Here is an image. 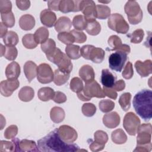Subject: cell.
<instances>
[{
	"label": "cell",
	"mask_w": 152,
	"mask_h": 152,
	"mask_svg": "<svg viewBox=\"0 0 152 152\" xmlns=\"http://www.w3.org/2000/svg\"><path fill=\"white\" fill-rule=\"evenodd\" d=\"M37 147L39 151L43 152H74L82 150L76 144L63 141L58 133L57 128L38 140Z\"/></svg>",
	"instance_id": "cell-1"
},
{
	"label": "cell",
	"mask_w": 152,
	"mask_h": 152,
	"mask_svg": "<svg viewBox=\"0 0 152 152\" xmlns=\"http://www.w3.org/2000/svg\"><path fill=\"white\" fill-rule=\"evenodd\" d=\"M133 106L136 113L145 121L152 117V91L144 89L138 92L134 97Z\"/></svg>",
	"instance_id": "cell-2"
},
{
	"label": "cell",
	"mask_w": 152,
	"mask_h": 152,
	"mask_svg": "<svg viewBox=\"0 0 152 152\" xmlns=\"http://www.w3.org/2000/svg\"><path fill=\"white\" fill-rule=\"evenodd\" d=\"M105 96L103 89L95 80L86 83L83 90L77 93V97L82 101L90 100L92 97L104 98Z\"/></svg>",
	"instance_id": "cell-3"
},
{
	"label": "cell",
	"mask_w": 152,
	"mask_h": 152,
	"mask_svg": "<svg viewBox=\"0 0 152 152\" xmlns=\"http://www.w3.org/2000/svg\"><path fill=\"white\" fill-rule=\"evenodd\" d=\"M124 10L127 15L129 22L131 24H137L142 19V11L138 3L135 1H128L124 7Z\"/></svg>",
	"instance_id": "cell-4"
},
{
	"label": "cell",
	"mask_w": 152,
	"mask_h": 152,
	"mask_svg": "<svg viewBox=\"0 0 152 152\" xmlns=\"http://www.w3.org/2000/svg\"><path fill=\"white\" fill-rule=\"evenodd\" d=\"M108 27L118 33L126 34L129 30V24L125 20L124 17L118 13L111 14L107 21Z\"/></svg>",
	"instance_id": "cell-5"
},
{
	"label": "cell",
	"mask_w": 152,
	"mask_h": 152,
	"mask_svg": "<svg viewBox=\"0 0 152 152\" xmlns=\"http://www.w3.org/2000/svg\"><path fill=\"white\" fill-rule=\"evenodd\" d=\"M127 60V53L121 50L116 51L109 57V67L112 70L121 72Z\"/></svg>",
	"instance_id": "cell-6"
},
{
	"label": "cell",
	"mask_w": 152,
	"mask_h": 152,
	"mask_svg": "<svg viewBox=\"0 0 152 152\" xmlns=\"http://www.w3.org/2000/svg\"><path fill=\"white\" fill-rule=\"evenodd\" d=\"M140 125V120L134 113L130 112L125 114L123 120V126L129 135H135Z\"/></svg>",
	"instance_id": "cell-7"
},
{
	"label": "cell",
	"mask_w": 152,
	"mask_h": 152,
	"mask_svg": "<svg viewBox=\"0 0 152 152\" xmlns=\"http://www.w3.org/2000/svg\"><path fill=\"white\" fill-rule=\"evenodd\" d=\"M80 10L83 12L87 21H93L96 18V5L92 0L81 1Z\"/></svg>",
	"instance_id": "cell-8"
},
{
	"label": "cell",
	"mask_w": 152,
	"mask_h": 152,
	"mask_svg": "<svg viewBox=\"0 0 152 152\" xmlns=\"http://www.w3.org/2000/svg\"><path fill=\"white\" fill-rule=\"evenodd\" d=\"M54 73L50 66L46 63L40 64L37 66V78L42 84L50 83L53 81Z\"/></svg>",
	"instance_id": "cell-9"
},
{
	"label": "cell",
	"mask_w": 152,
	"mask_h": 152,
	"mask_svg": "<svg viewBox=\"0 0 152 152\" xmlns=\"http://www.w3.org/2000/svg\"><path fill=\"white\" fill-rule=\"evenodd\" d=\"M137 132V145H144L151 142V124H143L140 125Z\"/></svg>",
	"instance_id": "cell-10"
},
{
	"label": "cell",
	"mask_w": 152,
	"mask_h": 152,
	"mask_svg": "<svg viewBox=\"0 0 152 152\" xmlns=\"http://www.w3.org/2000/svg\"><path fill=\"white\" fill-rule=\"evenodd\" d=\"M57 131L61 139L67 143H72L77 138V131L69 125H61L57 129Z\"/></svg>",
	"instance_id": "cell-11"
},
{
	"label": "cell",
	"mask_w": 152,
	"mask_h": 152,
	"mask_svg": "<svg viewBox=\"0 0 152 152\" xmlns=\"http://www.w3.org/2000/svg\"><path fill=\"white\" fill-rule=\"evenodd\" d=\"M19 86L20 82L18 80H3L0 83L1 94L4 97H9L18 88Z\"/></svg>",
	"instance_id": "cell-12"
},
{
	"label": "cell",
	"mask_w": 152,
	"mask_h": 152,
	"mask_svg": "<svg viewBox=\"0 0 152 152\" xmlns=\"http://www.w3.org/2000/svg\"><path fill=\"white\" fill-rule=\"evenodd\" d=\"M109 46L111 48L109 50H121L125 53H129L131 51L130 46L126 44H122L121 39L116 35H112L109 37L107 40Z\"/></svg>",
	"instance_id": "cell-13"
},
{
	"label": "cell",
	"mask_w": 152,
	"mask_h": 152,
	"mask_svg": "<svg viewBox=\"0 0 152 152\" xmlns=\"http://www.w3.org/2000/svg\"><path fill=\"white\" fill-rule=\"evenodd\" d=\"M135 68L137 73L141 77H145L150 75L152 72V62L150 59L144 62L137 61L135 63Z\"/></svg>",
	"instance_id": "cell-14"
},
{
	"label": "cell",
	"mask_w": 152,
	"mask_h": 152,
	"mask_svg": "<svg viewBox=\"0 0 152 152\" xmlns=\"http://www.w3.org/2000/svg\"><path fill=\"white\" fill-rule=\"evenodd\" d=\"M81 1L61 0L59 2V10L63 13L80 11Z\"/></svg>",
	"instance_id": "cell-15"
},
{
	"label": "cell",
	"mask_w": 152,
	"mask_h": 152,
	"mask_svg": "<svg viewBox=\"0 0 152 152\" xmlns=\"http://www.w3.org/2000/svg\"><path fill=\"white\" fill-rule=\"evenodd\" d=\"M40 19L41 23L48 27H53L56 22V16L55 13L48 9H45L41 11Z\"/></svg>",
	"instance_id": "cell-16"
},
{
	"label": "cell",
	"mask_w": 152,
	"mask_h": 152,
	"mask_svg": "<svg viewBox=\"0 0 152 152\" xmlns=\"http://www.w3.org/2000/svg\"><path fill=\"white\" fill-rule=\"evenodd\" d=\"M121 119L119 114L116 112H112L105 114L103 117V122L108 128H115L120 124Z\"/></svg>",
	"instance_id": "cell-17"
},
{
	"label": "cell",
	"mask_w": 152,
	"mask_h": 152,
	"mask_svg": "<svg viewBox=\"0 0 152 152\" xmlns=\"http://www.w3.org/2000/svg\"><path fill=\"white\" fill-rule=\"evenodd\" d=\"M20 74V65L16 62H12L5 69V75L8 80H17Z\"/></svg>",
	"instance_id": "cell-18"
},
{
	"label": "cell",
	"mask_w": 152,
	"mask_h": 152,
	"mask_svg": "<svg viewBox=\"0 0 152 152\" xmlns=\"http://www.w3.org/2000/svg\"><path fill=\"white\" fill-rule=\"evenodd\" d=\"M72 26L71 20L65 16L59 17L55 24V30L59 33L67 32L70 30Z\"/></svg>",
	"instance_id": "cell-19"
},
{
	"label": "cell",
	"mask_w": 152,
	"mask_h": 152,
	"mask_svg": "<svg viewBox=\"0 0 152 152\" xmlns=\"http://www.w3.org/2000/svg\"><path fill=\"white\" fill-rule=\"evenodd\" d=\"M80 78L86 83H89L94 80L95 73L93 68L89 65H84L79 70Z\"/></svg>",
	"instance_id": "cell-20"
},
{
	"label": "cell",
	"mask_w": 152,
	"mask_h": 152,
	"mask_svg": "<svg viewBox=\"0 0 152 152\" xmlns=\"http://www.w3.org/2000/svg\"><path fill=\"white\" fill-rule=\"evenodd\" d=\"M116 77L108 69H103L102 71L100 81L104 87L112 88L116 82Z\"/></svg>",
	"instance_id": "cell-21"
},
{
	"label": "cell",
	"mask_w": 152,
	"mask_h": 152,
	"mask_svg": "<svg viewBox=\"0 0 152 152\" xmlns=\"http://www.w3.org/2000/svg\"><path fill=\"white\" fill-rule=\"evenodd\" d=\"M23 69L26 77L29 83H30L36 76H37V66L33 61H27L24 65Z\"/></svg>",
	"instance_id": "cell-22"
},
{
	"label": "cell",
	"mask_w": 152,
	"mask_h": 152,
	"mask_svg": "<svg viewBox=\"0 0 152 152\" xmlns=\"http://www.w3.org/2000/svg\"><path fill=\"white\" fill-rule=\"evenodd\" d=\"M35 19L30 14H24L19 20V26L24 30H30L35 26Z\"/></svg>",
	"instance_id": "cell-23"
},
{
	"label": "cell",
	"mask_w": 152,
	"mask_h": 152,
	"mask_svg": "<svg viewBox=\"0 0 152 152\" xmlns=\"http://www.w3.org/2000/svg\"><path fill=\"white\" fill-rule=\"evenodd\" d=\"M104 55L105 52L103 49L93 46L90 50L88 60H91L94 63L100 64L104 60Z\"/></svg>",
	"instance_id": "cell-24"
},
{
	"label": "cell",
	"mask_w": 152,
	"mask_h": 152,
	"mask_svg": "<svg viewBox=\"0 0 152 152\" xmlns=\"http://www.w3.org/2000/svg\"><path fill=\"white\" fill-rule=\"evenodd\" d=\"M20 140L18 138L12 139L11 142L1 140L0 142L1 151H18Z\"/></svg>",
	"instance_id": "cell-25"
},
{
	"label": "cell",
	"mask_w": 152,
	"mask_h": 152,
	"mask_svg": "<svg viewBox=\"0 0 152 152\" xmlns=\"http://www.w3.org/2000/svg\"><path fill=\"white\" fill-rule=\"evenodd\" d=\"M37 145L32 140L26 139L22 140L19 142L18 151H39Z\"/></svg>",
	"instance_id": "cell-26"
},
{
	"label": "cell",
	"mask_w": 152,
	"mask_h": 152,
	"mask_svg": "<svg viewBox=\"0 0 152 152\" xmlns=\"http://www.w3.org/2000/svg\"><path fill=\"white\" fill-rule=\"evenodd\" d=\"M65 114L64 109L60 107L55 106L52 108L50 112L51 120L55 123H60L65 118Z\"/></svg>",
	"instance_id": "cell-27"
},
{
	"label": "cell",
	"mask_w": 152,
	"mask_h": 152,
	"mask_svg": "<svg viewBox=\"0 0 152 152\" xmlns=\"http://www.w3.org/2000/svg\"><path fill=\"white\" fill-rule=\"evenodd\" d=\"M34 96V90L29 86H24L21 88L18 93L19 99L25 102L31 101Z\"/></svg>",
	"instance_id": "cell-28"
},
{
	"label": "cell",
	"mask_w": 152,
	"mask_h": 152,
	"mask_svg": "<svg viewBox=\"0 0 152 152\" xmlns=\"http://www.w3.org/2000/svg\"><path fill=\"white\" fill-rule=\"evenodd\" d=\"M58 66V69L65 74H70L71 72L73 65L68 56L65 54L62 60L56 65Z\"/></svg>",
	"instance_id": "cell-29"
},
{
	"label": "cell",
	"mask_w": 152,
	"mask_h": 152,
	"mask_svg": "<svg viewBox=\"0 0 152 152\" xmlns=\"http://www.w3.org/2000/svg\"><path fill=\"white\" fill-rule=\"evenodd\" d=\"M55 94L53 89L49 87H45L40 88L37 92L39 99L43 102H47L53 99Z\"/></svg>",
	"instance_id": "cell-30"
},
{
	"label": "cell",
	"mask_w": 152,
	"mask_h": 152,
	"mask_svg": "<svg viewBox=\"0 0 152 152\" xmlns=\"http://www.w3.org/2000/svg\"><path fill=\"white\" fill-rule=\"evenodd\" d=\"M34 37V39L37 44L45 42L48 39L49 32L48 28L45 27H40L33 34Z\"/></svg>",
	"instance_id": "cell-31"
},
{
	"label": "cell",
	"mask_w": 152,
	"mask_h": 152,
	"mask_svg": "<svg viewBox=\"0 0 152 152\" xmlns=\"http://www.w3.org/2000/svg\"><path fill=\"white\" fill-rule=\"evenodd\" d=\"M112 141L117 144H122L126 142L127 136L122 129H117L113 131L111 134Z\"/></svg>",
	"instance_id": "cell-32"
},
{
	"label": "cell",
	"mask_w": 152,
	"mask_h": 152,
	"mask_svg": "<svg viewBox=\"0 0 152 152\" xmlns=\"http://www.w3.org/2000/svg\"><path fill=\"white\" fill-rule=\"evenodd\" d=\"M66 55L69 59H77L80 58V47L75 45H69L65 47Z\"/></svg>",
	"instance_id": "cell-33"
},
{
	"label": "cell",
	"mask_w": 152,
	"mask_h": 152,
	"mask_svg": "<svg viewBox=\"0 0 152 152\" xmlns=\"http://www.w3.org/2000/svg\"><path fill=\"white\" fill-rule=\"evenodd\" d=\"M70 74H65L58 69H56L54 71V77H53V83L58 86H62L65 84L68 79L69 78Z\"/></svg>",
	"instance_id": "cell-34"
},
{
	"label": "cell",
	"mask_w": 152,
	"mask_h": 152,
	"mask_svg": "<svg viewBox=\"0 0 152 152\" xmlns=\"http://www.w3.org/2000/svg\"><path fill=\"white\" fill-rule=\"evenodd\" d=\"M2 39L6 46H15L18 42V35L13 31H8Z\"/></svg>",
	"instance_id": "cell-35"
},
{
	"label": "cell",
	"mask_w": 152,
	"mask_h": 152,
	"mask_svg": "<svg viewBox=\"0 0 152 152\" xmlns=\"http://www.w3.org/2000/svg\"><path fill=\"white\" fill-rule=\"evenodd\" d=\"M72 24L75 30L81 31L86 28L87 21L84 15H77L74 17Z\"/></svg>",
	"instance_id": "cell-36"
},
{
	"label": "cell",
	"mask_w": 152,
	"mask_h": 152,
	"mask_svg": "<svg viewBox=\"0 0 152 152\" xmlns=\"http://www.w3.org/2000/svg\"><path fill=\"white\" fill-rule=\"evenodd\" d=\"M110 15V8L104 5H96V18L100 20H104Z\"/></svg>",
	"instance_id": "cell-37"
},
{
	"label": "cell",
	"mask_w": 152,
	"mask_h": 152,
	"mask_svg": "<svg viewBox=\"0 0 152 152\" xmlns=\"http://www.w3.org/2000/svg\"><path fill=\"white\" fill-rule=\"evenodd\" d=\"M65 53H63L60 49L56 48L55 49L51 52L49 54H47L46 55V58L47 59L52 62V63L55 64V65H57L63 58V57L64 56Z\"/></svg>",
	"instance_id": "cell-38"
},
{
	"label": "cell",
	"mask_w": 152,
	"mask_h": 152,
	"mask_svg": "<svg viewBox=\"0 0 152 152\" xmlns=\"http://www.w3.org/2000/svg\"><path fill=\"white\" fill-rule=\"evenodd\" d=\"M131 94L126 92L122 94L119 99V103L124 111H128L131 107Z\"/></svg>",
	"instance_id": "cell-39"
},
{
	"label": "cell",
	"mask_w": 152,
	"mask_h": 152,
	"mask_svg": "<svg viewBox=\"0 0 152 152\" xmlns=\"http://www.w3.org/2000/svg\"><path fill=\"white\" fill-rule=\"evenodd\" d=\"M87 33L91 36H96L100 33L101 31V26L96 20L87 22L86 28Z\"/></svg>",
	"instance_id": "cell-40"
},
{
	"label": "cell",
	"mask_w": 152,
	"mask_h": 152,
	"mask_svg": "<svg viewBox=\"0 0 152 152\" xmlns=\"http://www.w3.org/2000/svg\"><path fill=\"white\" fill-rule=\"evenodd\" d=\"M22 42L23 46L27 49H34L37 46L34 35L32 34H26L22 38Z\"/></svg>",
	"instance_id": "cell-41"
},
{
	"label": "cell",
	"mask_w": 152,
	"mask_h": 152,
	"mask_svg": "<svg viewBox=\"0 0 152 152\" xmlns=\"http://www.w3.org/2000/svg\"><path fill=\"white\" fill-rule=\"evenodd\" d=\"M2 23L7 27H12L15 23V17L12 12L6 14H1Z\"/></svg>",
	"instance_id": "cell-42"
},
{
	"label": "cell",
	"mask_w": 152,
	"mask_h": 152,
	"mask_svg": "<svg viewBox=\"0 0 152 152\" xmlns=\"http://www.w3.org/2000/svg\"><path fill=\"white\" fill-rule=\"evenodd\" d=\"M130 38L131 42L132 43H140L143 39L144 36V31L142 29L138 28L134 31L131 34L128 35Z\"/></svg>",
	"instance_id": "cell-43"
},
{
	"label": "cell",
	"mask_w": 152,
	"mask_h": 152,
	"mask_svg": "<svg viewBox=\"0 0 152 152\" xmlns=\"http://www.w3.org/2000/svg\"><path fill=\"white\" fill-rule=\"evenodd\" d=\"M58 39L61 42L66 45H72L75 42L74 37L71 31L59 33L58 34Z\"/></svg>",
	"instance_id": "cell-44"
},
{
	"label": "cell",
	"mask_w": 152,
	"mask_h": 152,
	"mask_svg": "<svg viewBox=\"0 0 152 152\" xmlns=\"http://www.w3.org/2000/svg\"><path fill=\"white\" fill-rule=\"evenodd\" d=\"M115 103L109 99L102 100L99 104L100 110L103 113H107L112 111L115 107Z\"/></svg>",
	"instance_id": "cell-45"
},
{
	"label": "cell",
	"mask_w": 152,
	"mask_h": 152,
	"mask_svg": "<svg viewBox=\"0 0 152 152\" xmlns=\"http://www.w3.org/2000/svg\"><path fill=\"white\" fill-rule=\"evenodd\" d=\"M41 49L46 54H49L56 48L55 42L52 39H48L45 42L41 44Z\"/></svg>",
	"instance_id": "cell-46"
},
{
	"label": "cell",
	"mask_w": 152,
	"mask_h": 152,
	"mask_svg": "<svg viewBox=\"0 0 152 152\" xmlns=\"http://www.w3.org/2000/svg\"><path fill=\"white\" fill-rule=\"evenodd\" d=\"M83 114L87 117L93 116L96 112V106L91 103H86L83 104L81 107Z\"/></svg>",
	"instance_id": "cell-47"
},
{
	"label": "cell",
	"mask_w": 152,
	"mask_h": 152,
	"mask_svg": "<svg viewBox=\"0 0 152 152\" xmlns=\"http://www.w3.org/2000/svg\"><path fill=\"white\" fill-rule=\"evenodd\" d=\"M70 89L75 93L81 91L84 87L83 81L78 77H74L70 81Z\"/></svg>",
	"instance_id": "cell-48"
},
{
	"label": "cell",
	"mask_w": 152,
	"mask_h": 152,
	"mask_svg": "<svg viewBox=\"0 0 152 152\" xmlns=\"http://www.w3.org/2000/svg\"><path fill=\"white\" fill-rule=\"evenodd\" d=\"M18 55V50L15 46H6L4 57L9 61H14Z\"/></svg>",
	"instance_id": "cell-49"
},
{
	"label": "cell",
	"mask_w": 152,
	"mask_h": 152,
	"mask_svg": "<svg viewBox=\"0 0 152 152\" xmlns=\"http://www.w3.org/2000/svg\"><path fill=\"white\" fill-rule=\"evenodd\" d=\"M94 138L95 141L102 144H105L108 141L107 134L106 132L102 130L96 131L94 134Z\"/></svg>",
	"instance_id": "cell-50"
},
{
	"label": "cell",
	"mask_w": 152,
	"mask_h": 152,
	"mask_svg": "<svg viewBox=\"0 0 152 152\" xmlns=\"http://www.w3.org/2000/svg\"><path fill=\"white\" fill-rule=\"evenodd\" d=\"M71 33L73 35V36L74 37L75 42L76 43H83L85 42L87 40V36L82 31H80V30L74 29V30H71Z\"/></svg>",
	"instance_id": "cell-51"
},
{
	"label": "cell",
	"mask_w": 152,
	"mask_h": 152,
	"mask_svg": "<svg viewBox=\"0 0 152 152\" xmlns=\"http://www.w3.org/2000/svg\"><path fill=\"white\" fill-rule=\"evenodd\" d=\"M18 133V127L15 125L9 126L4 132V137L6 139L14 138Z\"/></svg>",
	"instance_id": "cell-52"
},
{
	"label": "cell",
	"mask_w": 152,
	"mask_h": 152,
	"mask_svg": "<svg viewBox=\"0 0 152 152\" xmlns=\"http://www.w3.org/2000/svg\"><path fill=\"white\" fill-rule=\"evenodd\" d=\"M122 77L126 80L131 79L134 75V70L132 64L131 62L128 61L124 67V71H122Z\"/></svg>",
	"instance_id": "cell-53"
},
{
	"label": "cell",
	"mask_w": 152,
	"mask_h": 152,
	"mask_svg": "<svg viewBox=\"0 0 152 152\" xmlns=\"http://www.w3.org/2000/svg\"><path fill=\"white\" fill-rule=\"evenodd\" d=\"M12 4L10 1H0V11L1 14H6L11 12Z\"/></svg>",
	"instance_id": "cell-54"
},
{
	"label": "cell",
	"mask_w": 152,
	"mask_h": 152,
	"mask_svg": "<svg viewBox=\"0 0 152 152\" xmlns=\"http://www.w3.org/2000/svg\"><path fill=\"white\" fill-rule=\"evenodd\" d=\"M53 100L58 104L63 103L66 101V96L64 93L61 91H55L54 96L53 97Z\"/></svg>",
	"instance_id": "cell-55"
},
{
	"label": "cell",
	"mask_w": 152,
	"mask_h": 152,
	"mask_svg": "<svg viewBox=\"0 0 152 152\" xmlns=\"http://www.w3.org/2000/svg\"><path fill=\"white\" fill-rule=\"evenodd\" d=\"M103 91L105 94V96H107L108 97L115 100L117 98L118 96V94L116 93V91L113 89L112 88H109V87H106L103 86Z\"/></svg>",
	"instance_id": "cell-56"
},
{
	"label": "cell",
	"mask_w": 152,
	"mask_h": 152,
	"mask_svg": "<svg viewBox=\"0 0 152 152\" xmlns=\"http://www.w3.org/2000/svg\"><path fill=\"white\" fill-rule=\"evenodd\" d=\"M93 45H86L83 46L80 49V53L81 55L86 59L88 60V56L90 52L91 48H93Z\"/></svg>",
	"instance_id": "cell-57"
},
{
	"label": "cell",
	"mask_w": 152,
	"mask_h": 152,
	"mask_svg": "<svg viewBox=\"0 0 152 152\" xmlns=\"http://www.w3.org/2000/svg\"><path fill=\"white\" fill-rule=\"evenodd\" d=\"M104 146H105V144H102L94 141L91 142V144L89 145V148L92 151L96 152V151H99L102 150L104 148Z\"/></svg>",
	"instance_id": "cell-58"
},
{
	"label": "cell",
	"mask_w": 152,
	"mask_h": 152,
	"mask_svg": "<svg viewBox=\"0 0 152 152\" xmlns=\"http://www.w3.org/2000/svg\"><path fill=\"white\" fill-rule=\"evenodd\" d=\"M16 5L17 7L22 11L27 10L30 7V1H16Z\"/></svg>",
	"instance_id": "cell-59"
},
{
	"label": "cell",
	"mask_w": 152,
	"mask_h": 152,
	"mask_svg": "<svg viewBox=\"0 0 152 152\" xmlns=\"http://www.w3.org/2000/svg\"><path fill=\"white\" fill-rule=\"evenodd\" d=\"M151 147H152L151 142H150L147 144H144V145H137V147L134 150V151L148 152L151 151Z\"/></svg>",
	"instance_id": "cell-60"
},
{
	"label": "cell",
	"mask_w": 152,
	"mask_h": 152,
	"mask_svg": "<svg viewBox=\"0 0 152 152\" xmlns=\"http://www.w3.org/2000/svg\"><path fill=\"white\" fill-rule=\"evenodd\" d=\"M112 88L115 91H121L125 88V83L123 80H119L115 83L113 86Z\"/></svg>",
	"instance_id": "cell-61"
},
{
	"label": "cell",
	"mask_w": 152,
	"mask_h": 152,
	"mask_svg": "<svg viewBox=\"0 0 152 152\" xmlns=\"http://www.w3.org/2000/svg\"><path fill=\"white\" fill-rule=\"evenodd\" d=\"M59 2L60 1H48V5L49 9L50 10H54V11H59Z\"/></svg>",
	"instance_id": "cell-62"
},
{
	"label": "cell",
	"mask_w": 152,
	"mask_h": 152,
	"mask_svg": "<svg viewBox=\"0 0 152 152\" xmlns=\"http://www.w3.org/2000/svg\"><path fill=\"white\" fill-rule=\"evenodd\" d=\"M0 37L1 38H3L4 36L8 32V29H7V27L6 26H5L2 22L0 23Z\"/></svg>",
	"instance_id": "cell-63"
},
{
	"label": "cell",
	"mask_w": 152,
	"mask_h": 152,
	"mask_svg": "<svg viewBox=\"0 0 152 152\" xmlns=\"http://www.w3.org/2000/svg\"><path fill=\"white\" fill-rule=\"evenodd\" d=\"M6 46H3L2 44H1V56H2L4 55L5 52Z\"/></svg>",
	"instance_id": "cell-64"
}]
</instances>
